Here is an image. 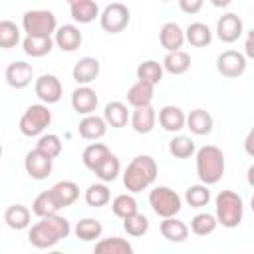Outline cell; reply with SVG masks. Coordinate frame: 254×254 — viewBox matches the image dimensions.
I'll return each instance as SVG.
<instances>
[{
  "label": "cell",
  "instance_id": "cell-11",
  "mask_svg": "<svg viewBox=\"0 0 254 254\" xmlns=\"http://www.w3.org/2000/svg\"><path fill=\"white\" fill-rule=\"evenodd\" d=\"M34 91L38 95V99L46 105H52V103H58L62 99V93H64V87H62V81L52 75V73H44L36 79L34 83Z\"/></svg>",
  "mask_w": 254,
  "mask_h": 254
},
{
  "label": "cell",
  "instance_id": "cell-36",
  "mask_svg": "<svg viewBox=\"0 0 254 254\" xmlns=\"http://www.w3.org/2000/svg\"><path fill=\"white\" fill-rule=\"evenodd\" d=\"M216 226H218L216 214H210V212H198L190 220V232L196 236H208L216 230Z\"/></svg>",
  "mask_w": 254,
  "mask_h": 254
},
{
  "label": "cell",
  "instance_id": "cell-10",
  "mask_svg": "<svg viewBox=\"0 0 254 254\" xmlns=\"http://www.w3.org/2000/svg\"><path fill=\"white\" fill-rule=\"evenodd\" d=\"M216 71L228 79L240 77L246 71V56L236 50H224L216 58Z\"/></svg>",
  "mask_w": 254,
  "mask_h": 254
},
{
  "label": "cell",
  "instance_id": "cell-27",
  "mask_svg": "<svg viewBox=\"0 0 254 254\" xmlns=\"http://www.w3.org/2000/svg\"><path fill=\"white\" fill-rule=\"evenodd\" d=\"M103 117H105L107 125L113 127V129H121V127L127 125V121H131L127 105L121 103V101H109L103 109Z\"/></svg>",
  "mask_w": 254,
  "mask_h": 254
},
{
  "label": "cell",
  "instance_id": "cell-2",
  "mask_svg": "<svg viewBox=\"0 0 254 254\" xmlns=\"http://www.w3.org/2000/svg\"><path fill=\"white\" fill-rule=\"evenodd\" d=\"M159 167L151 155H137L123 173V185L129 192H141L149 189L157 179Z\"/></svg>",
  "mask_w": 254,
  "mask_h": 254
},
{
  "label": "cell",
  "instance_id": "cell-21",
  "mask_svg": "<svg viewBox=\"0 0 254 254\" xmlns=\"http://www.w3.org/2000/svg\"><path fill=\"white\" fill-rule=\"evenodd\" d=\"M153 95H155V85L137 79V81L127 89V103H129L131 107H145V105H151Z\"/></svg>",
  "mask_w": 254,
  "mask_h": 254
},
{
  "label": "cell",
  "instance_id": "cell-34",
  "mask_svg": "<svg viewBox=\"0 0 254 254\" xmlns=\"http://www.w3.org/2000/svg\"><path fill=\"white\" fill-rule=\"evenodd\" d=\"M93 173L97 175L99 181H103V183H113V181L119 177V173H121V163H119L117 155L109 153V155L97 165V169H95Z\"/></svg>",
  "mask_w": 254,
  "mask_h": 254
},
{
  "label": "cell",
  "instance_id": "cell-43",
  "mask_svg": "<svg viewBox=\"0 0 254 254\" xmlns=\"http://www.w3.org/2000/svg\"><path fill=\"white\" fill-rule=\"evenodd\" d=\"M20 44V28L12 20H2L0 22V48L10 50Z\"/></svg>",
  "mask_w": 254,
  "mask_h": 254
},
{
  "label": "cell",
  "instance_id": "cell-46",
  "mask_svg": "<svg viewBox=\"0 0 254 254\" xmlns=\"http://www.w3.org/2000/svg\"><path fill=\"white\" fill-rule=\"evenodd\" d=\"M244 56L254 60V30H250L246 34V40H244Z\"/></svg>",
  "mask_w": 254,
  "mask_h": 254
},
{
  "label": "cell",
  "instance_id": "cell-50",
  "mask_svg": "<svg viewBox=\"0 0 254 254\" xmlns=\"http://www.w3.org/2000/svg\"><path fill=\"white\" fill-rule=\"evenodd\" d=\"M250 208H252V212H254V194H252V198H250Z\"/></svg>",
  "mask_w": 254,
  "mask_h": 254
},
{
  "label": "cell",
  "instance_id": "cell-9",
  "mask_svg": "<svg viewBox=\"0 0 254 254\" xmlns=\"http://www.w3.org/2000/svg\"><path fill=\"white\" fill-rule=\"evenodd\" d=\"M24 169H26V173H28L30 179L44 181V179H48L52 175L54 159L36 147V149H32V151L26 153V157H24Z\"/></svg>",
  "mask_w": 254,
  "mask_h": 254
},
{
  "label": "cell",
  "instance_id": "cell-37",
  "mask_svg": "<svg viewBox=\"0 0 254 254\" xmlns=\"http://www.w3.org/2000/svg\"><path fill=\"white\" fill-rule=\"evenodd\" d=\"M73 232H75V236H77L79 240H83V242H93V240H97V238L101 236L103 226H101V222L95 220V218H81V220L75 224Z\"/></svg>",
  "mask_w": 254,
  "mask_h": 254
},
{
  "label": "cell",
  "instance_id": "cell-3",
  "mask_svg": "<svg viewBox=\"0 0 254 254\" xmlns=\"http://www.w3.org/2000/svg\"><path fill=\"white\" fill-rule=\"evenodd\" d=\"M226 171L222 149L216 145H204L196 151V175L204 185H216Z\"/></svg>",
  "mask_w": 254,
  "mask_h": 254
},
{
  "label": "cell",
  "instance_id": "cell-6",
  "mask_svg": "<svg viewBox=\"0 0 254 254\" xmlns=\"http://www.w3.org/2000/svg\"><path fill=\"white\" fill-rule=\"evenodd\" d=\"M22 28L26 36H52L58 30V20L50 10H28L22 16Z\"/></svg>",
  "mask_w": 254,
  "mask_h": 254
},
{
  "label": "cell",
  "instance_id": "cell-19",
  "mask_svg": "<svg viewBox=\"0 0 254 254\" xmlns=\"http://www.w3.org/2000/svg\"><path fill=\"white\" fill-rule=\"evenodd\" d=\"M107 121H105V117H99V115H93V113H89V115H83V119L79 121V125H77V131H79V135L83 137V139H87V141H97V139H101L105 133H107Z\"/></svg>",
  "mask_w": 254,
  "mask_h": 254
},
{
  "label": "cell",
  "instance_id": "cell-26",
  "mask_svg": "<svg viewBox=\"0 0 254 254\" xmlns=\"http://www.w3.org/2000/svg\"><path fill=\"white\" fill-rule=\"evenodd\" d=\"M159 230H161L163 238H167L169 242H185L189 236V226L183 220H179L177 216L163 218Z\"/></svg>",
  "mask_w": 254,
  "mask_h": 254
},
{
  "label": "cell",
  "instance_id": "cell-7",
  "mask_svg": "<svg viewBox=\"0 0 254 254\" xmlns=\"http://www.w3.org/2000/svg\"><path fill=\"white\" fill-rule=\"evenodd\" d=\"M149 204L153 208V212L161 218H169V216H177L181 212L183 200L181 196L169 189V187H155L149 192Z\"/></svg>",
  "mask_w": 254,
  "mask_h": 254
},
{
  "label": "cell",
  "instance_id": "cell-47",
  "mask_svg": "<svg viewBox=\"0 0 254 254\" xmlns=\"http://www.w3.org/2000/svg\"><path fill=\"white\" fill-rule=\"evenodd\" d=\"M244 151H246L248 157L254 159V127L248 131V135H246V139H244Z\"/></svg>",
  "mask_w": 254,
  "mask_h": 254
},
{
  "label": "cell",
  "instance_id": "cell-15",
  "mask_svg": "<svg viewBox=\"0 0 254 254\" xmlns=\"http://www.w3.org/2000/svg\"><path fill=\"white\" fill-rule=\"evenodd\" d=\"M99 71H101L99 60H97V58H91V56H85V58H81V60L73 65L71 77L77 81V85H89L91 81L97 79Z\"/></svg>",
  "mask_w": 254,
  "mask_h": 254
},
{
  "label": "cell",
  "instance_id": "cell-4",
  "mask_svg": "<svg viewBox=\"0 0 254 254\" xmlns=\"http://www.w3.org/2000/svg\"><path fill=\"white\" fill-rule=\"evenodd\" d=\"M214 214L220 226L236 228L244 218V202L242 196L234 190H220L214 198Z\"/></svg>",
  "mask_w": 254,
  "mask_h": 254
},
{
  "label": "cell",
  "instance_id": "cell-23",
  "mask_svg": "<svg viewBox=\"0 0 254 254\" xmlns=\"http://www.w3.org/2000/svg\"><path fill=\"white\" fill-rule=\"evenodd\" d=\"M54 40L52 36H26L22 40V50L26 56H32V58H44L52 52L54 48Z\"/></svg>",
  "mask_w": 254,
  "mask_h": 254
},
{
  "label": "cell",
  "instance_id": "cell-52",
  "mask_svg": "<svg viewBox=\"0 0 254 254\" xmlns=\"http://www.w3.org/2000/svg\"><path fill=\"white\" fill-rule=\"evenodd\" d=\"M161 2H169V0H161Z\"/></svg>",
  "mask_w": 254,
  "mask_h": 254
},
{
  "label": "cell",
  "instance_id": "cell-25",
  "mask_svg": "<svg viewBox=\"0 0 254 254\" xmlns=\"http://www.w3.org/2000/svg\"><path fill=\"white\" fill-rule=\"evenodd\" d=\"M30 218H32V214H30L28 206H24V204H10L4 210V222L12 230H24V228H28L30 226Z\"/></svg>",
  "mask_w": 254,
  "mask_h": 254
},
{
  "label": "cell",
  "instance_id": "cell-39",
  "mask_svg": "<svg viewBox=\"0 0 254 254\" xmlns=\"http://www.w3.org/2000/svg\"><path fill=\"white\" fill-rule=\"evenodd\" d=\"M169 153L177 159H189L196 153V147H194V141L190 137H185V135H175L171 141H169Z\"/></svg>",
  "mask_w": 254,
  "mask_h": 254
},
{
  "label": "cell",
  "instance_id": "cell-45",
  "mask_svg": "<svg viewBox=\"0 0 254 254\" xmlns=\"http://www.w3.org/2000/svg\"><path fill=\"white\" fill-rule=\"evenodd\" d=\"M204 6V0H179V8L185 14H198Z\"/></svg>",
  "mask_w": 254,
  "mask_h": 254
},
{
  "label": "cell",
  "instance_id": "cell-28",
  "mask_svg": "<svg viewBox=\"0 0 254 254\" xmlns=\"http://www.w3.org/2000/svg\"><path fill=\"white\" fill-rule=\"evenodd\" d=\"M69 14L75 22L79 24H91L95 18L101 16L99 12V6L95 0H81V2H75L69 6Z\"/></svg>",
  "mask_w": 254,
  "mask_h": 254
},
{
  "label": "cell",
  "instance_id": "cell-49",
  "mask_svg": "<svg viewBox=\"0 0 254 254\" xmlns=\"http://www.w3.org/2000/svg\"><path fill=\"white\" fill-rule=\"evenodd\" d=\"M246 181H248V185L254 189V165H250V167H248V173H246Z\"/></svg>",
  "mask_w": 254,
  "mask_h": 254
},
{
  "label": "cell",
  "instance_id": "cell-1",
  "mask_svg": "<svg viewBox=\"0 0 254 254\" xmlns=\"http://www.w3.org/2000/svg\"><path fill=\"white\" fill-rule=\"evenodd\" d=\"M71 232L69 220L60 216V214H52V216H44L40 218V222H36L30 230H28V242L34 248H54L60 240L67 238Z\"/></svg>",
  "mask_w": 254,
  "mask_h": 254
},
{
  "label": "cell",
  "instance_id": "cell-24",
  "mask_svg": "<svg viewBox=\"0 0 254 254\" xmlns=\"http://www.w3.org/2000/svg\"><path fill=\"white\" fill-rule=\"evenodd\" d=\"M50 190H52L54 198L58 200V204H60L62 208L71 206V204L79 198V187H77L73 181H60V183H56Z\"/></svg>",
  "mask_w": 254,
  "mask_h": 254
},
{
  "label": "cell",
  "instance_id": "cell-8",
  "mask_svg": "<svg viewBox=\"0 0 254 254\" xmlns=\"http://www.w3.org/2000/svg\"><path fill=\"white\" fill-rule=\"evenodd\" d=\"M131 22V10L123 2H111L103 8L99 24L107 34H121Z\"/></svg>",
  "mask_w": 254,
  "mask_h": 254
},
{
  "label": "cell",
  "instance_id": "cell-13",
  "mask_svg": "<svg viewBox=\"0 0 254 254\" xmlns=\"http://www.w3.org/2000/svg\"><path fill=\"white\" fill-rule=\"evenodd\" d=\"M4 77H6V83H8L10 87H14V89H24V87H28V85L32 83V79H34V67H32V64L18 60V62H12V64L6 67Z\"/></svg>",
  "mask_w": 254,
  "mask_h": 254
},
{
  "label": "cell",
  "instance_id": "cell-40",
  "mask_svg": "<svg viewBox=\"0 0 254 254\" xmlns=\"http://www.w3.org/2000/svg\"><path fill=\"white\" fill-rule=\"evenodd\" d=\"M111 210H113V214L117 216V218H127L129 214H133V212H137L139 210V206H137V200H135V196H133V192H125V194H117L115 198H113V202H111Z\"/></svg>",
  "mask_w": 254,
  "mask_h": 254
},
{
  "label": "cell",
  "instance_id": "cell-48",
  "mask_svg": "<svg viewBox=\"0 0 254 254\" xmlns=\"http://www.w3.org/2000/svg\"><path fill=\"white\" fill-rule=\"evenodd\" d=\"M214 8H226V6H230L232 4V0H208Z\"/></svg>",
  "mask_w": 254,
  "mask_h": 254
},
{
  "label": "cell",
  "instance_id": "cell-18",
  "mask_svg": "<svg viewBox=\"0 0 254 254\" xmlns=\"http://www.w3.org/2000/svg\"><path fill=\"white\" fill-rule=\"evenodd\" d=\"M159 42L167 52H175L183 48V44L187 42V36H185V30L177 22H167L159 30Z\"/></svg>",
  "mask_w": 254,
  "mask_h": 254
},
{
  "label": "cell",
  "instance_id": "cell-51",
  "mask_svg": "<svg viewBox=\"0 0 254 254\" xmlns=\"http://www.w3.org/2000/svg\"><path fill=\"white\" fill-rule=\"evenodd\" d=\"M75 2H81V0H67V4L71 6V4H75Z\"/></svg>",
  "mask_w": 254,
  "mask_h": 254
},
{
  "label": "cell",
  "instance_id": "cell-20",
  "mask_svg": "<svg viewBox=\"0 0 254 254\" xmlns=\"http://www.w3.org/2000/svg\"><path fill=\"white\" fill-rule=\"evenodd\" d=\"M155 123H157V113L151 105H145V107H133V113H131V127L135 133L139 135H147L155 129Z\"/></svg>",
  "mask_w": 254,
  "mask_h": 254
},
{
  "label": "cell",
  "instance_id": "cell-32",
  "mask_svg": "<svg viewBox=\"0 0 254 254\" xmlns=\"http://www.w3.org/2000/svg\"><path fill=\"white\" fill-rule=\"evenodd\" d=\"M58 210H62V206L58 204V200L54 198V194H52L50 189L44 190V192H40V194L34 198V202H32V212H34L36 216H40V218L58 214Z\"/></svg>",
  "mask_w": 254,
  "mask_h": 254
},
{
  "label": "cell",
  "instance_id": "cell-33",
  "mask_svg": "<svg viewBox=\"0 0 254 254\" xmlns=\"http://www.w3.org/2000/svg\"><path fill=\"white\" fill-rule=\"evenodd\" d=\"M163 71H165L163 64H159V62H155V60H145V62H141V64L137 65V71H135V73H137V79L157 85V83L163 79Z\"/></svg>",
  "mask_w": 254,
  "mask_h": 254
},
{
  "label": "cell",
  "instance_id": "cell-38",
  "mask_svg": "<svg viewBox=\"0 0 254 254\" xmlns=\"http://www.w3.org/2000/svg\"><path fill=\"white\" fill-rule=\"evenodd\" d=\"M85 202L87 206H93V208H101L105 206L109 200H111V192L107 189V185L101 181V183H95V185H89L87 190H85Z\"/></svg>",
  "mask_w": 254,
  "mask_h": 254
},
{
  "label": "cell",
  "instance_id": "cell-31",
  "mask_svg": "<svg viewBox=\"0 0 254 254\" xmlns=\"http://www.w3.org/2000/svg\"><path fill=\"white\" fill-rule=\"evenodd\" d=\"M185 36H187V42L194 48H204L212 42V32L210 28L204 24V22H192L187 26L185 30Z\"/></svg>",
  "mask_w": 254,
  "mask_h": 254
},
{
  "label": "cell",
  "instance_id": "cell-17",
  "mask_svg": "<svg viewBox=\"0 0 254 254\" xmlns=\"http://www.w3.org/2000/svg\"><path fill=\"white\" fill-rule=\"evenodd\" d=\"M157 119H159V125H161L165 131H169V133H179L181 129L187 127V115H185V111H183L181 107H177V105H165V107L159 111Z\"/></svg>",
  "mask_w": 254,
  "mask_h": 254
},
{
  "label": "cell",
  "instance_id": "cell-22",
  "mask_svg": "<svg viewBox=\"0 0 254 254\" xmlns=\"http://www.w3.org/2000/svg\"><path fill=\"white\" fill-rule=\"evenodd\" d=\"M214 127V119L212 115L206 111V109H192L189 115H187V129H190V133L194 135H208Z\"/></svg>",
  "mask_w": 254,
  "mask_h": 254
},
{
  "label": "cell",
  "instance_id": "cell-30",
  "mask_svg": "<svg viewBox=\"0 0 254 254\" xmlns=\"http://www.w3.org/2000/svg\"><path fill=\"white\" fill-rule=\"evenodd\" d=\"M93 252L95 254H133V246L125 238L109 236V238H101L99 242H95Z\"/></svg>",
  "mask_w": 254,
  "mask_h": 254
},
{
  "label": "cell",
  "instance_id": "cell-35",
  "mask_svg": "<svg viewBox=\"0 0 254 254\" xmlns=\"http://www.w3.org/2000/svg\"><path fill=\"white\" fill-rule=\"evenodd\" d=\"M109 153H111V151H109L107 145H103V143H89V145L83 149V153H81V161H83V165H85L89 171H95L97 165H99Z\"/></svg>",
  "mask_w": 254,
  "mask_h": 254
},
{
  "label": "cell",
  "instance_id": "cell-29",
  "mask_svg": "<svg viewBox=\"0 0 254 254\" xmlns=\"http://www.w3.org/2000/svg\"><path fill=\"white\" fill-rule=\"evenodd\" d=\"M163 67L165 71H169L171 75H183L189 71L190 67V56L183 50H175V52H167L165 60H163Z\"/></svg>",
  "mask_w": 254,
  "mask_h": 254
},
{
  "label": "cell",
  "instance_id": "cell-5",
  "mask_svg": "<svg viewBox=\"0 0 254 254\" xmlns=\"http://www.w3.org/2000/svg\"><path fill=\"white\" fill-rule=\"evenodd\" d=\"M52 123V111L48 109L46 103H34L30 105L24 115L20 117V133L26 137H38L46 131V127H50Z\"/></svg>",
  "mask_w": 254,
  "mask_h": 254
},
{
  "label": "cell",
  "instance_id": "cell-42",
  "mask_svg": "<svg viewBox=\"0 0 254 254\" xmlns=\"http://www.w3.org/2000/svg\"><path fill=\"white\" fill-rule=\"evenodd\" d=\"M123 230H125L129 236L139 238V236L147 234V230H149V218L137 210V212L129 214L127 218H123Z\"/></svg>",
  "mask_w": 254,
  "mask_h": 254
},
{
  "label": "cell",
  "instance_id": "cell-14",
  "mask_svg": "<svg viewBox=\"0 0 254 254\" xmlns=\"http://www.w3.org/2000/svg\"><path fill=\"white\" fill-rule=\"evenodd\" d=\"M99 97L95 93V89H91L89 85H77L71 91V107L75 113L79 115H89L97 109Z\"/></svg>",
  "mask_w": 254,
  "mask_h": 254
},
{
  "label": "cell",
  "instance_id": "cell-16",
  "mask_svg": "<svg viewBox=\"0 0 254 254\" xmlns=\"http://www.w3.org/2000/svg\"><path fill=\"white\" fill-rule=\"evenodd\" d=\"M54 42H56V46H58L62 52H75V50L81 46L83 36H81V32H79L77 26H73V24H64V26H60V28L56 30Z\"/></svg>",
  "mask_w": 254,
  "mask_h": 254
},
{
  "label": "cell",
  "instance_id": "cell-41",
  "mask_svg": "<svg viewBox=\"0 0 254 254\" xmlns=\"http://www.w3.org/2000/svg\"><path fill=\"white\" fill-rule=\"evenodd\" d=\"M185 200L189 206L192 208H202L208 204L210 200V190H208V185L200 183V185H190L187 190H185Z\"/></svg>",
  "mask_w": 254,
  "mask_h": 254
},
{
  "label": "cell",
  "instance_id": "cell-12",
  "mask_svg": "<svg viewBox=\"0 0 254 254\" xmlns=\"http://www.w3.org/2000/svg\"><path fill=\"white\" fill-rule=\"evenodd\" d=\"M244 32V24H242V18L234 12H228L224 16L218 18L216 22V36L220 38V42L224 44H232L236 42Z\"/></svg>",
  "mask_w": 254,
  "mask_h": 254
},
{
  "label": "cell",
  "instance_id": "cell-44",
  "mask_svg": "<svg viewBox=\"0 0 254 254\" xmlns=\"http://www.w3.org/2000/svg\"><path fill=\"white\" fill-rule=\"evenodd\" d=\"M36 147H38L40 151H44L46 155H50L52 159H56V157H60V155H62V139H60L58 135H54V133L40 135V139H38Z\"/></svg>",
  "mask_w": 254,
  "mask_h": 254
}]
</instances>
